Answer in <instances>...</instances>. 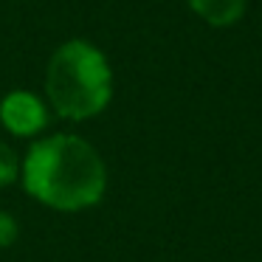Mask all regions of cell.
<instances>
[{
  "label": "cell",
  "instance_id": "6",
  "mask_svg": "<svg viewBox=\"0 0 262 262\" xmlns=\"http://www.w3.org/2000/svg\"><path fill=\"white\" fill-rule=\"evenodd\" d=\"M14 237H17V223H14V217L6 214V211H0V248L12 245Z\"/></svg>",
  "mask_w": 262,
  "mask_h": 262
},
{
  "label": "cell",
  "instance_id": "1",
  "mask_svg": "<svg viewBox=\"0 0 262 262\" xmlns=\"http://www.w3.org/2000/svg\"><path fill=\"white\" fill-rule=\"evenodd\" d=\"M23 183L31 198L51 209L79 211L104 194V164L88 141L51 136L34 144L23 164Z\"/></svg>",
  "mask_w": 262,
  "mask_h": 262
},
{
  "label": "cell",
  "instance_id": "3",
  "mask_svg": "<svg viewBox=\"0 0 262 262\" xmlns=\"http://www.w3.org/2000/svg\"><path fill=\"white\" fill-rule=\"evenodd\" d=\"M0 121L14 136H34L48 124L46 104L29 91H14L0 102Z\"/></svg>",
  "mask_w": 262,
  "mask_h": 262
},
{
  "label": "cell",
  "instance_id": "4",
  "mask_svg": "<svg viewBox=\"0 0 262 262\" xmlns=\"http://www.w3.org/2000/svg\"><path fill=\"white\" fill-rule=\"evenodd\" d=\"M248 0H189V6L211 26H231L243 17Z\"/></svg>",
  "mask_w": 262,
  "mask_h": 262
},
{
  "label": "cell",
  "instance_id": "5",
  "mask_svg": "<svg viewBox=\"0 0 262 262\" xmlns=\"http://www.w3.org/2000/svg\"><path fill=\"white\" fill-rule=\"evenodd\" d=\"M17 178V155L6 147V144H0V186H6Z\"/></svg>",
  "mask_w": 262,
  "mask_h": 262
},
{
  "label": "cell",
  "instance_id": "2",
  "mask_svg": "<svg viewBox=\"0 0 262 262\" xmlns=\"http://www.w3.org/2000/svg\"><path fill=\"white\" fill-rule=\"evenodd\" d=\"M46 91L65 119H91L102 113L113 93L107 59L91 42L71 40L51 57L46 71Z\"/></svg>",
  "mask_w": 262,
  "mask_h": 262
}]
</instances>
